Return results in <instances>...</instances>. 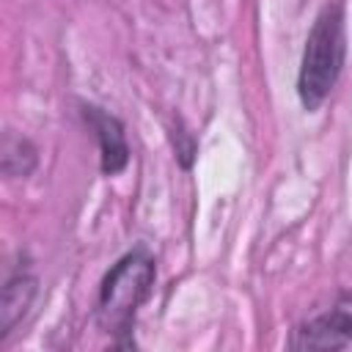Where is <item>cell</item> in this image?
<instances>
[{
    "mask_svg": "<svg viewBox=\"0 0 352 352\" xmlns=\"http://www.w3.org/2000/svg\"><path fill=\"white\" fill-rule=\"evenodd\" d=\"M33 294H36V278L30 272H19L6 283V292H3V333H8L16 324V319L28 311Z\"/></svg>",
    "mask_w": 352,
    "mask_h": 352,
    "instance_id": "cell-5",
    "label": "cell"
},
{
    "mask_svg": "<svg viewBox=\"0 0 352 352\" xmlns=\"http://www.w3.org/2000/svg\"><path fill=\"white\" fill-rule=\"evenodd\" d=\"M14 160L19 162V176H28L36 165V151L25 138H14L8 132L3 140V170H8L14 165Z\"/></svg>",
    "mask_w": 352,
    "mask_h": 352,
    "instance_id": "cell-6",
    "label": "cell"
},
{
    "mask_svg": "<svg viewBox=\"0 0 352 352\" xmlns=\"http://www.w3.org/2000/svg\"><path fill=\"white\" fill-rule=\"evenodd\" d=\"M352 341V294L341 297L330 311L314 316L297 330V346L336 349Z\"/></svg>",
    "mask_w": 352,
    "mask_h": 352,
    "instance_id": "cell-3",
    "label": "cell"
},
{
    "mask_svg": "<svg viewBox=\"0 0 352 352\" xmlns=\"http://www.w3.org/2000/svg\"><path fill=\"white\" fill-rule=\"evenodd\" d=\"M344 8L341 3H327L308 33L300 63L297 94L305 110H316L333 91L344 66Z\"/></svg>",
    "mask_w": 352,
    "mask_h": 352,
    "instance_id": "cell-1",
    "label": "cell"
},
{
    "mask_svg": "<svg viewBox=\"0 0 352 352\" xmlns=\"http://www.w3.org/2000/svg\"><path fill=\"white\" fill-rule=\"evenodd\" d=\"M154 283V258L138 248L126 253L102 280L99 292V319L107 333L124 336L135 322L138 305L148 297Z\"/></svg>",
    "mask_w": 352,
    "mask_h": 352,
    "instance_id": "cell-2",
    "label": "cell"
},
{
    "mask_svg": "<svg viewBox=\"0 0 352 352\" xmlns=\"http://www.w3.org/2000/svg\"><path fill=\"white\" fill-rule=\"evenodd\" d=\"M85 118L94 126L96 138H99V151H102V170L107 176L118 173L126 160H129V148L124 140V129L118 124V118H113L110 113L99 110V107H85Z\"/></svg>",
    "mask_w": 352,
    "mask_h": 352,
    "instance_id": "cell-4",
    "label": "cell"
}]
</instances>
